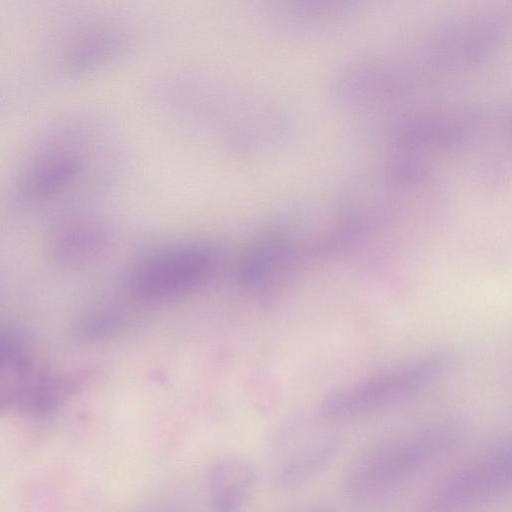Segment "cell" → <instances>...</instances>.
Wrapping results in <instances>:
<instances>
[{"label":"cell","mask_w":512,"mask_h":512,"mask_svg":"<svg viewBox=\"0 0 512 512\" xmlns=\"http://www.w3.org/2000/svg\"><path fill=\"white\" fill-rule=\"evenodd\" d=\"M453 440L450 430L430 428L377 444L351 464L343 478V493L365 501L389 492L436 462Z\"/></svg>","instance_id":"obj_1"},{"label":"cell","mask_w":512,"mask_h":512,"mask_svg":"<svg viewBox=\"0 0 512 512\" xmlns=\"http://www.w3.org/2000/svg\"><path fill=\"white\" fill-rule=\"evenodd\" d=\"M451 354L434 351L327 394L319 414L330 421L362 417L398 405L430 386L451 365Z\"/></svg>","instance_id":"obj_2"},{"label":"cell","mask_w":512,"mask_h":512,"mask_svg":"<svg viewBox=\"0 0 512 512\" xmlns=\"http://www.w3.org/2000/svg\"><path fill=\"white\" fill-rule=\"evenodd\" d=\"M511 484V445L496 444L448 474L428 497L425 512H469L504 496Z\"/></svg>","instance_id":"obj_3"},{"label":"cell","mask_w":512,"mask_h":512,"mask_svg":"<svg viewBox=\"0 0 512 512\" xmlns=\"http://www.w3.org/2000/svg\"><path fill=\"white\" fill-rule=\"evenodd\" d=\"M507 17L484 13L446 23L431 33L422 57L435 71L465 68L481 62L503 37Z\"/></svg>","instance_id":"obj_4"},{"label":"cell","mask_w":512,"mask_h":512,"mask_svg":"<svg viewBox=\"0 0 512 512\" xmlns=\"http://www.w3.org/2000/svg\"><path fill=\"white\" fill-rule=\"evenodd\" d=\"M215 252L207 246H191L150 258L136 268L130 284L147 297H166L189 290L209 275Z\"/></svg>","instance_id":"obj_5"},{"label":"cell","mask_w":512,"mask_h":512,"mask_svg":"<svg viewBox=\"0 0 512 512\" xmlns=\"http://www.w3.org/2000/svg\"><path fill=\"white\" fill-rule=\"evenodd\" d=\"M256 481V471L245 459L229 457L214 463L207 481L213 512H242Z\"/></svg>","instance_id":"obj_6"},{"label":"cell","mask_w":512,"mask_h":512,"mask_svg":"<svg viewBox=\"0 0 512 512\" xmlns=\"http://www.w3.org/2000/svg\"><path fill=\"white\" fill-rule=\"evenodd\" d=\"M77 158L68 147L54 144L37 156L25 170L20 192L29 199L44 198L65 187L77 171Z\"/></svg>","instance_id":"obj_7"},{"label":"cell","mask_w":512,"mask_h":512,"mask_svg":"<svg viewBox=\"0 0 512 512\" xmlns=\"http://www.w3.org/2000/svg\"><path fill=\"white\" fill-rule=\"evenodd\" d=\"M340 448L341 442L335 437L311 444L287 462L281 473V482L286 487H297L310 481L329 467Z\"/></svg>","instance_id":"obj_8"}]
</instances>
